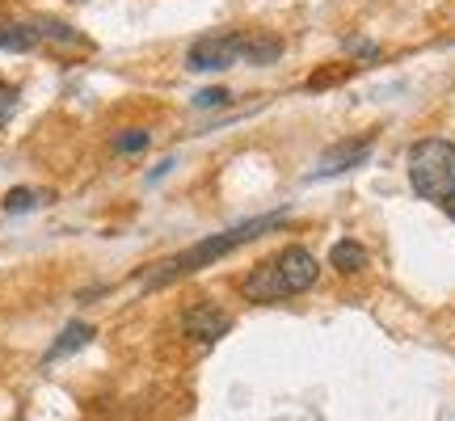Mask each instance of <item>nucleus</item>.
Segmentation results:
<instances>
[{"instance_id": "12", "label": "nucleus", "mask_w": 455, "mask_h": 421, "mask_svg": "<svg viewBox=\"0 0 455 421\" xmlns=\"http://www.w3.org/2000/svg\"><path fill=\"white\" fill-rule=\"evenodd\" d=\"M47 198L51 195H43V190H26V186H17V190L4 195V210L17 215V210H30V207H38V203H47Z\"/></svg>"}, {"instance_id": "6", "label": "nucleus", "mask_w": 455, "mask_h": 421, "mask_svg": "<svg viewBox=\"0 0 455 421\" xmlns=\"http://www.w3.org/2000/svg\"><path fill=\"white\" fill-rule=\"evenodd\" d=\"M232 329V316H228L220 304H195V308L181 316V333L186 338L203 341V346H212V341H220Z\"/></svg>"}, {"instance_id": "14", "label": "nucleus", "mask_w": 455, "mask_h": 421, "mask_svg": "<svg viewBox=\"0 0 455 421\" xmlns=\"http://www.w3.org/2000/svg\"><path fill=\"white\" fill-rule=\"evenodd\" d=\"M17 101H21V89H17V84H4V81H0V131L9 127V118L17 114Z\"/></svg>"}, {"instance_id": "15", "label": "nucleus", "mask_w": 455, "mask_h": 421, "mask_svg": "<svg viewBox=\"0 0 455 421\" xmlns=\"http://www.w3.org/2000/svg\"><path fill=\"white\" fill-rule=\"evenodd\" d=\"M228 101H232V93H228V89H220V84H215V89H203V93H195V106H198V110H220V106H228Z\"/></svg>"}, {"instance_id": "11", "label": "nucleus", "mask_w": 455, "mask_h": 421, "mask_svg": "<svg viewBox=\"0 0 455 421\" xmlns=\"http://www.w3.org/2000/svg\"><path fill=\"white\" fill-rule=\"evenodd\" d=\"M34 30H38V38H51V43H64V47H81L84 38L72 26H64V21H55V17H38L34 21Z\"/></svg>"}, {"instance_id": "3", "label": "nucleus", "mask_w": 455, "mask_h": 421, "mask_svg": "<svg viewBox=\"0 0 455 421\" xmlns=\"http://www.w3.org/2000/svg\"><path fill=\"white\" fill-rule=\"evenodd\" d=\"M409 186L426 203L455 198V144L451 139H418L409 147Z\"/></svg>"}, {"instance_id": "7", "label": "nucleus", "mask_w": 455, "mask_h": 421, "mask_svg": "<svg viewBox=\"0 0 455 421\" xmlns=\"http://www.w3.org/2000/svg\"><path fill=\"white\" fill-rule=\"evenodd\" d=\"M93 341V324H84V321H72V324H64V333L51 341V350H47V358L43 362H55V358H68V354H76V350H84Z\"/></svg>"}, {"instance_id": "1", "label": "nucleus", "mask_w": 455, "mask_h": 421, "mask_svg": "<svg viewBox=\"0 0 455 421\" xmlns=\"http://www.w3.org/2000/svg\"><path fill=\"white\" fill-rule=\"evenodd\" d=\"M287 224V210H270V215H258V219H244V224L228 227V232H215V236H207V241L190 244V249H181V253H173V258L156 261L152 270L144 274V287L148 291H156V287H169V282H178V278H190L198 274V270H207V266H215L220 258H228V253H236L241 244L258 241V236H266L270 227Z\"/></svg>"}, {"instance_id": "2", "label": "nucleus", "mask_w": 455, "mask_h": 421, "mask_svg": "<svg viewBox=\"0 0 455 421\" xmlns=\"http://www.w3.org/2000/svg\"><path fill=\"white\" fill-rule=\"evenodd\" d=\"M316 274H321V266H316L308 249L304 244H287L283 253H275L270 261H261V266H253L244 274L241 291L253 304H275V299H287V295H304L316 282Z\"/></svg>"}, {"instance_id": "4", "label": "nucleus", "mask_w": 455, "mask_h": 421, "mask_svg": "<svg viewBox=\"0 0 455 421\" xmlns=\"http://www.w3.org/2000/svg\"><path fill=\"white\" fill-rule=\"evenodd\" d=\"M244 51H249V34H203L186 51V68L190 72H224V68L241 64Z\"/></svg>"}, {"instance_id": "17", "label": "nucleus", "mask_w": 455, "mask_h": 421, "mask_svg": "<svg viewBox=\"0 0 455 421\" xmlns=\"http://www.w3.org/2000/svg\"><path fill=\"white\" fill-rule=\"evenodd\" d=\"M443 207H447V215H451V219H455V198H447V203H443Z\"/></svg>"}, {"instance_id": "9", "label": "nucleus", "mask_w": 455, "mask_h": 421, "mask_svg": "<svg viewBox=\"0 0 455 421\" xmlns=\"http://www.w3.org/2000/svg\"><path fill=\"white\" fill-rule=\"evenodd\" d=\"M329 266H333L338 274H355V270L367 266V249H363L358 241H338L333 249H329Z\"/></svg>"}, {"instance_id": "5", "label": "nucleus", "mask_w": 455, "mask_h": 421, "mask_svg": "<svg viewBox=\"0 0 455 421\" xmlns=\"http://www.w3.org/2000/svg\"><path fill=\"white\" fill-rule=\"evenodd\" d=\"M371 147H375V131L371 135H363V139H341V144L325 147L321 152V164H316V173L312 178L321 181V178H338V173H346V169H355V164H363L367 156H371Z\"/></svg>"}, {"instance_id": "16", "label": "nucleus", "mask_w": 455, "mask_h": 421, "mask_svg": "<svg viewBox=\"0 0 455 421\" xmlns=\"http://www.w3.org/2000/svg\"><path fill=\"white\" fill-rule=\"evenodd\" d=\"M346 51H350V55H363V60H375V55H379V47H375V43H358V38H350V43H346Z\"/></svg>"}, {"instance_id": "8", "label": "nucleus", "mask_w": 455, "mask_h": 421, "mask_svg": "<svg viewBox=\"0 0 455 421\" xmlns=\"http://www.w3.org/2000/svg\"><path fill=\"white\" fill-rule=\"evenodd\" d=\"M38 43H43V38H38V30H34L30 21H4V26H0V51L26 55V51H34Z\"/></svg>"}, {"instance_id": "10", "label": "nucleus", "mask_w": 455, "mask_h": 421, "mask_svg": "<svg viewBox=\"0 0 455 421\" xmlns=\"http://www.w3.org/2000/svg\"><path fill=\"white\" fill-rule=\"evenodd\" d=\"M283 55V38H266V34H249V51H244V64H275Z\"/></svg>"}, {"instance_id": "13", "label": "nucleus", "mask_w": 455, "mask_h": 421, "mask_svg": "<svg viewBox=\"0 0 455 421\" xmlns=\"http://www.w3.org/2000/svg\"><path fill=\"white\" fill-rule=\"evenodd\" d=\"M148 147V131H123L118 139H114V152L118 156H135V152H144Z\"/></svg>"}]
</instances>
